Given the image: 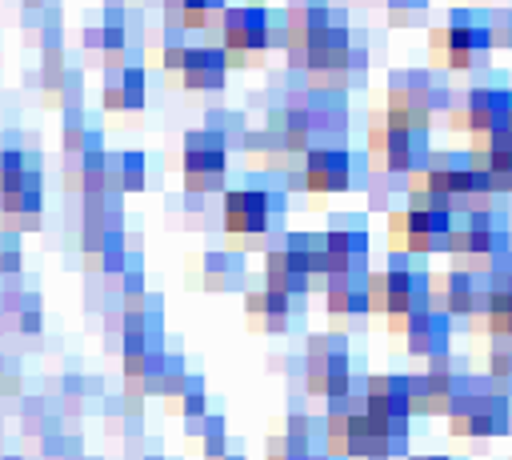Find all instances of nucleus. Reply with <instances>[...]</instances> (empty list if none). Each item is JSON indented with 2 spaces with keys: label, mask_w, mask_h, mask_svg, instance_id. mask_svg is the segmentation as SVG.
Masks as SVG:
<instances>
[{
  "label": "nucleus",
  "mask_w": 512,
  "mask_h": 460,
  "mask_svg": "<svg viewBox=\"0 0 512 460\" xmlns=\"http://www.w3.org/2000/svg\"><path fill=\"white\" fill-rule=\"evenodd\" d=\"M484 28H488L492 52H512V4L488 8V12H484Z\"/></svg>",
  "instance_id": "5701e85b"
},
{
  "label": "nucleus",
  "mask_w": 512,
  "mask_h": 460,
  "mask_svg": "<svg viewBox=\"0 0 512 460\" xmlns=\"http://www.w3.org/2000/svg\"><path fill=\"white\" fill-rule=\"evenodd\" d=\"M508 132H512V116H508Z\"/></svg>",
  "instance_id": "c756f323"
},
{
  "label": "nucleus",
  "mask_w": 512,
  "mask_h": 460,
  "mask_svg": "<svg viewBox=\"0 0 512 460\" xmlns=\"http://www.w3.org/2000/svg\"><path fill=\"white\" fill-rule=\"evenodd\" d=\"M384 16L396 28H412L428 16V0H384Z\"/></svg>",
  "instance_id": "393cba45"
},
{
  "label": "nucleus",
  "mask_w": 512,
  "mask_h": 460,
  "mask_svg": "<svg viewBox=\"0 0 512 460\" xmlns=\"http://www.w3.org/2000/svg\"><path fill=\"white\" fill-rule=\"evenodd\" d=\"M512 116V88L508 84H464L452 88V104H448V128L452 132H468L472 140H484L500 128H508Z\"/></svg>",
  "instance_id": "1a4fd4ad"
},
{
  "label": "nucleus",
  "mask_w": 512,
  "mask_h": 460,
  "mask_svg": "<svg viewBox=\"0 0 512 460\" xmlns=\"http://www.w3.org/2000/svg\"><path fill=\"white\" fill-rule=\"evenodd\" d=\"M460 388V372H416V376H404V396H408V412L412 416H444L452 396Z\"/></svg>",
  "instance_id": "f3484780"
},
{
  "label": "nucleus",
  "mask_w": 512,
  "mask_h": 460,
  "mask_svg": "<svg viewBox=\"0 0 512 460\" xmlns=\"http://www.w3.org/2000/svg\"><path fill=\"white\" fill-rule=\"evenodd\" d=\"M104 108L108 112H140L148 100V84H144V68L140 64H124L120 72H108L104 84Z\"/></svg>",
  "instance_id": "aec40b11"
},
{
  "label": "nucleus",
  "mask_w": 512,
  "mask_h": 460,
  "mask_svg": "<svg viewBox=\"0 0 512 460\" xmlns=\"http://www.w3.org/2000/svg\"><path fill=\"white\" fill-rule=\"evenodd\" d=\"M180 412L188 416V420H204L208 416V408H204V388H200V376H188V384H184V404H180Z\"/></svg>",
  "instance_id": "a878e982"
},
{
  "label": "nucleus",
  "mask_w": 512,
  "mask_h": 460,
  "mask_svg": "<svg viewBox=\"0 0 512 460\" xmlns=\"http://www.w3.org/2000/svg\"><path fill=\"white\" fill-rule=\"evenodd\" d=\"M220 220H224V232H228V236H240V240H268V236L284 224V192L264 188V184L224 188Z\"/></svg>",
  "instance_id": "6e6552de"
},
{
  "label": "nucleus",
  "mask_w": 512,
  "mask_h": 460,
  "mask_svg": "<svg viewBox=\"0 0 512 460\" xmlns=\"http://www.w3.org/2000/svg\"><path fill=\"white\" fill-rule=\"evenodd\" d=\"M224 12H228V0H176V28H200L216 36Z\"/></svg>",
  "instance_id": "4be33fe9"
},
{
  "label": "nucleus",
  "mask_w": 512,
  "mask_h": 460,
  "mask_svg": "<svg viewBox=\"0 0 512 460\" xmlns=\"http://www.w3.org/2000/svg\"><path fill=\"white\" fill-rule=\"evenodd\" d=\"M216 36L228 64H264V52L276 44V16L256 4H236L224 12Z\"/></svg>",
  "instance_id": "9d476101"
},
{
  "label": "nucleus",
  "mask_w": 512,
  "mask_h": 460,
  "mask_svg": "<svg viewBox=\"0 0 512 460\" xmlns=\"http://www.w3.org/2000/svg\"><path fill=\"white\" fill-rule=\"evenodd\" d=\"M400 332H404L408 356H420V360L448 356V348H452V320H448L440 308H420V312H412Z\"/></svg>",
  "instance_id": "dca6fc26"
},
{
  "label": "nucleus",
  "mask_w": 512,
  "mask_h": 460,
  "mask_svg": "<svg viewBox=\"0 0 512 460\" xmlns=\"http://www.w3.org/2000/svg\"><path fill=\"white\" fill-rule=\"evenodd\" d=\"M304 388L320 400H336V396H348L356 388L352 356H348L344 336H336V332L308 336V344H304Z\"/></svg>",
  "instance_id": "9b49d317"
},
{
  "label": "nucleus",
  "mask_w": 512,
  "mask_h": 460,
  "mask_svg": "<svg viewBox=\"0 0 512 460\" xmlns=\"http://www.w3.org/2000/svg\"><path fill=\"white\" fill-rule=\"evenodd\" d=\"M320 240H324V272L328 276H364L368 272L372 244H368V232L364 228L340 224V228L320 232Z\"/></svg>",
  "instance_id": "2eb2a0df"
},
{
  "label": "nucleus",
  "mask_w": 512,
  "mask_h": 460,
  "mask_svg": "<svg viewBox=\"0 0 512 460\" xmlns=\"http://www.w3.org/2000/svg\"><path fill=\"white\" fill-rule=\"evenodd\" d=\"M364 160H368V172L372 176H384V180H408L416 176L428 156H432V144H428V132H416V128H404V124H392L384 112H372L368 116V140H364Z\"/></svg>",
  "instance_id": "423d86ee"
},
{
  "label": "nucleus",
  "mask_w": 512,
  "mask_h": 460,
  "mask_svg": "<svg viewBox=\"0 0 512 460\" xmlns=\"http://www.w3.org/2000/svg\"><path fill=\"white\" fill-rule=\"evenodd\" d=\"M180 168H184V188L188 196H208V192H224V176H228V148L220 136L212 132H184V152H180Z\"/></svg>",
  "instance_id": "f8f14e48"
},
{
  "label": "nucleus",
  "mask_w": 512,
  "mask_h": 460,
  "mask_svg": "<svg viewBox=\"0 0 512 460\" xmlns=\"http://www.w3.org/2000/svg\"><path fill=\"white\" fill-rule=\"evenodd\" d=\"M40 4H44V0H24V8H28V12H32V8L40 12Z\"/></svg>",
  "instance_id": "cd10ccee"
},
{
  "label": "nucleus",
  "mask_w": 512,
  "mask_h": 460,
  "mask_svg": "<svg viewBox=\"0 0 512 460\" xmlns=\"http://www.w3.org/2000/svg\"><path fill=\"white\" fill-rule=\"evenodd\" d=\"M508 248H512V216L504 204L484 208V212H468V216H452V232H448L452 268L488 276L492 260L504 256Z\"/></svg>",
  "instance_id": "20e7f679"
},
{
  "label": "nucleus",
  "mask_w": 512,
  "mask_h": 460,
  "mask_svg": "<svg viewBox=\"0 0 512 460\" xmlns=\"http://www.w3.org/2000/svg\"><path fill=\"white\" fill-rule=\"evenodd\" d=\"M448 232H452V208L436 196L408 192L404 208L388 212V240L400 256L448 252Z\"/></svg>",
  "instance_id": "0eeeda50"
},
{
  "label": "nucleus",
  "mask_w": 512,
  "mask_h": 460,
  "mask_svg": "<svg viewBox=\"0 0 512 460\" xmlns=\"http://www.w3.org/2000/svg\"><path fill=\"white\" fill-rule=\"evenodd\" d=\"M180 80L188 92H216L228 80V60L216 44H188L180 60Z\"/></svg>",
  "instance_id": "a211bd4d"
},
{
  "label": "nucleus",
  "mask_w": 512,
  "mask_h": 460,
  "mask_svg": "<svg viewBox=\"0 0 512 460\" xmlns=\"http://www.w3.org/2000/svg\"><path fill=\"white\" fill-rule=\"evenodd\" d=\"M408 460H448V456H408Z\"/></svg>",
  "instance_id": "c85d7f7f"
},
{
  "label": "nucleus",
  "mask_w": 512,
  "mask_h": 460,
  "mask_svg": "<svg viewBox=\"0 0 512 460\" xmlns=\"http://www.w3.org/2000/svg\"><path fill=\"white\" fill-rule=\"evenodd\" d=\"M428 52L432 64L444 68L448 76H472L492 64V44L484 28V12L476 8H452L444 24L428 32Z\"/></svg>",
  "instance_id": "7ed1b4c3"
},
{
  "label": "nucleus",
  "mask_w": 512,
  "mask_h": 460,
  "mask_svg": "<svg viewBox=\"0 0 512 460\" xmlns=\"http://www.w3.org/2000/svg\"><path fill=\"white\" fill-rule=\"evenodd\" d=\"M428 308H440L448 320H480L488 308V276L460 268L428 276Z\"/></svg>",
  "instance_id": "ddd939ff"
},
{
  "label": "nucleus",
  "mask_w": 512,
  "mask_h": 460,
  "mask_svg": "<svg viewBox=\"0 0 512 460\" xmlns=\"http://www.w3.org/2000/svg\"><path fill=\"white\" fill-rule=\"evenodd\" d=\"M204 132H212V136H220L224 140V148H236L240 140H244V120H240V112H224V108H216V112H208V124H204Z\"/></svg>",
  "instance_id": "b1692460"
},
{
  "label": "nucleus",
  "mask_w": 512,
  "mask_h": 460,
  "mask_svg": "<svg viewBox=\"0 0 512 460\" xmlns=\"http://www.w3.org/2000/svg\"><path fill=\"white\" fill-rule=\"evenodd\" d=\"M448 432L460 440H488V436H508L512 428V396L496 392L488 376H464L460 388L448 404Z\"/></svg>",
  "instance_id": "39448f33"
},
{
  "label": "nucleus",
  "mask_w": 512,
  "mask_h": 460,
  "mask_svg": "<svg viewBox=\"0 0 512 460\" xmlns=\"http://www.w3.org/2000/svg\"><path fill=\"white\" fill-rule=\"evenodd\" d=\"M448 104H452V84H444L440 72H432V68H400V72H388L384 108L380 112L392 124L428 132L440 116H448Z\"/></svg>",
  "instance_id": "f257e3e1"
},
{
  "label": "nucleus",
  "mask_w": 512,
  "mask_h": 460,
  "mask_svg": "<svg viewBox=\"0 0 512 460\" xmlns=\"http://www.w3.org/2000/svg\"><path fill=\"white\" fill-rule=\"evenodd\" d=\"M20 328L24 332H40V308H32V300H28V308H20Z\"/></svg>",
  "instance_id": "bb28decb"
},
{
  "label": "nucleus",
  "mask_w": 512,
  "mask_h": 460,
  "mask_svg": "<svg viewBox=\"0 0 512 460\" xmlns=\"http://www.w3.org/2000/svg\"><path fill=\"white\" fill-rule=\"evenodd\" d=\"M428 276L420 264H412V256L392 252L384 268H368L364 272V296H368V312L384 316L388 324L404 328V320L420 308H428Z\"/></svg>",
  "instance_id": "f03ea898"
},
{
  "label": "nucleus",
  "mask_w": 512,
  "mask_h": 460,
  "mask_svg": "<svg viewBox=\"0 0 512 460\" xmlns=\"http://www.w3.org/2000/svg\"><path fill=\"white\" fill-rule=\"evenodd\" d=\"M300 188L312 196H336L352 188V152L348 148H308L300 168Z\"/></svg>",
  "instance_id": "4468645a"
},
{
  "label": "nucleus",
  "mask_w": 512,
  "mask_h": 460,
  "mask_svg": "<svg viewBox=\"0 0 512 460\" xmlns=\"http://www.w3.org/2000/svg\"><path fill=\"white\" fill-rule=\"evenodd\" d=\"M320 292H324V308L332 316H364L368 312L364 276H328Z\"/></svg>",
  "instance_id": "412c9836"
},
{
  "label": "nucleus",
  "mask_w": 512,
  "mask_h": 460,
  "mask_svg": "<svg viewBox=\"0 0 512 460\" xmlns=\"http://www.w3.org/2000/svg\"><path fill=\"white\" fill-rule=\"evenodd\" d=\"M328 20H332L328 0H288L284 20H280V28H284V52H300Z\"/></svg>",
  "instance_id": "6ab92c4d"
}]
</instances>
